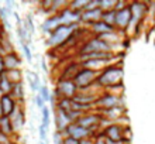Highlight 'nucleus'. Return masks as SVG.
I'll return each mask as SVG.
<instances>
[{
	"label": "nucleus",
	"instance_id": "nucleus-1",
	"mask_svg": "<svg viewBox=\"0 0 155 144\" xmlns=\"http://www.w3.org/2000/svg\"><path fill=\"white\" fill-rule=\"evenodd\" d=\"M76 27H78V24L76 25H59L57 30H54L52 33H51L47 44H48L49 47L62 45L68 38L74 35Z\"/></svg>",
	"mask_w": 155,
	"mask_h": 144
},
{
	"label": "nucleus",
	"instance_id": "nucleus-2",
	"mask_svg": "<svg viewBox=\"0 0 155 144\" xmlns=\"http://www.w3.org/2000/svg\"><path fill=\"white\" fill-rule=\"evenodd\" d=\"M121 79L123 69L120 66H107L106 69L100 74L97 82L100 85H106V86H114L116 83L121 82Z\"/></svg>",
	"mask_w": 155,
	"mask_h": 144
},
{
	"label": "nucleus",
	"instance_id": "nucleus-3",
	"mask_svg": "<svg viewBox=\"0 0 155 144\" xmlns=\"http://www.w3.org/2000/svg\"><path fill=\"white\" fill-rule=\"evenodd\" d=\"M82 54H89V52H111V45L103 41L102 38H93L89 42H86V45L81 49Z\"/></svg>",
	"mask_w": 155,
	"mask_h": 144
},
{
	"label": "nucleus",
	"instance_id": "nucleus-4",
	"mask_svg": "<svg viewBox=\"0 0 155 144\" xmlns=\"http://www.w3.org/2000/svg\"><path fill=\"white\" fill-rule=\"evenodd\" d=\"M74 83L76 85V88H86L89 86V85H92V83L94 82V79H96V74H94L92 69H86V68H83V69L78 71L76 75L74 76Z\"/></svg>",
	"mask_w": 155,
	"mask_h": 144
},
{
	"label": "nucleus",
	"instance_id": "nucleus-5",
	"mask_svg": "<svg viewBox=\"0 0 155 144\" xmlns=\"http://www.w3.org/2000/svg\"><path fill=\"white\" fill-rule=\"evenodd\" d=\"M64 132L66 133V136L68 137H72V139H75V140H78V141L89 139V136L92 134V130H87V129L81 127V126L76 124V123H71Z\"/></svg>",
	"mask_w": 155,
	"mask_h": 144
},
{
	"label": "nucleus",
	"instance_id": "nucleus-6",
	"mask_svg": "<svg viewBox=\"0 0 155 144\" xmlns=\"http://www.w3.org/2000/svg\"><path fill=\"white\" fill-rule=\"evenodd\" d=\"M59 16V20H61V25H76L79 24L82 17V12H76V10H72V8H65L62 10Z\"/></svg>",
	"mask_w": 155,
	"mask_h": 144
},
{
	"label": "nucleus",
	"instance_id": "nucleus-7",
	"mask_svg": "<svg viewBox=\"0 0 155 144\" xmlns=\"http://www.w3.org/2000/svg\"><path fill=\"white\" fill-rule=\"evenodd\" d=\"M61 93L62 96H65V99H69L76 93V85L74 83V81L69 79H61L57 85V95Z\"/></svg>",
	"mask_w": 155,
	"mask_h": 144
},
{
	"label": "nucleus",
	"instance_id": "nucleus-8",
	"mask_svg": "<svg viewBox=\"0 0 155 144\" xmlns=\"http://www.w3.org/2000/svg\"><path fill=\"white\" fill-rule=\"evenodd\" d=\"M131 21V12H130V7H124L121 10L116 12V21H114V25L120 27V28H127L128 24Z\"/></svg>",
	"mask_w": 155,
	"mask_h": 144
},
{
	"label": "nucleus",
	"instance_id": "nucleus-9",
	"mask_svg": "<svg viewBox=\"0 0 155 144\" xmlns=\"http://www.w3.org/2000/svg\"><path fill=\"white\" fill-rule=\"evenodd\" d=\"M0 107H2L3 116H7V117H10L14 113V110H16L14 100L10 98V95H3L0 98Z\"/></svg>",
	"mask_w": 155,
	"mask_h": 144
},
{
	"label": "nucleus",
	"instance_id": "nucleus-10",
	"mask_svg": "<svg viewBox=\"0 0 155 144\" xmlns=\"http://www.w3.org/2000/svg\"><path fill=\"white\" fill-rule=\"evenodd\" d=\"M102 10L100 8H93V10H85L82 12V17H81V21H86V23H90V24H94L100 21L102 18Z\"/></svg>",
	"mask_w": 155,
	"mask_h": 144
},
{
	"label": "nucleus",
	"instance_id": "nucleus-11",
	"mask_svg": "<svg viewBox=\"0 0 155 144\" xmlns=\"http://www.w3.org/2000/svg\"><path fill=\"white\" fill-rule=\"evenodd\" d=\"M100 122V117L96 115H87V116H83V117H79V119L76 120V124H79L81 127L83 129H87V130H92V127L93 126H96V124Z\"/></svg>",
	"mask_w": 155,
	"mask_h": 144
},
{
	"label": "nucleus",
	"instance_id": "nucleus-12",
	"mask_svg": "<svg viewBox=\"0 0 155 144\" xmlns=\"http://www.w3.org/2000/svg\"><path fill=\"white\" fill-rule=\"evenodd\" d=\"M55 123H57V132L61 133L69 126L71 122H69V119H68V116H66L65 112H62L58 109L57 115H55Z\"/></svg>",
	"mask_w": 155,
	"mask_h": 144
},
{
	"label": "nucleus",
	"instance_id": "nucleus-13",
	"mask_svg": "<svg viewBox=\"0 0 155 144\" xmlns=\"http://www.w3.org/2000/svg\"><path fill=\"white\" fill-rule=\"evenodd\" d=\"M59 25H61L59 16H58V14H54L52 17H49L48 20H45V23L42 24V30H44V33L51 35V33H52L54 30H57Z\"/></svg>",
	"mask_w": 155,
	"mask_h": 144
},
{
	"label": "nucleus",
	"instance_id": "nucleus-14",
	"mask_svg": "<svg viewBox=\"0 0 155 144\" xmlns=\"http://www.w3.org/2000/svg\"><path fill=\"white\" fill-rule=\"evenodd\" d=\"M3 61H4V68H7V71L18 69V66H20V59H18L17 55H14V54L6 55V58H4Z\"/></svg>",
	"mask_w": 155,
	"mask_h": 144
},
{
	"label": "nucleus",
	"instance_id": "nucleus-15",
	"mask_svg": "<svg viewBox=\"0 0 155 144\" xmlns=\"http://www.w3.org/2000/svg\"><path fill=\"white\" fill-rule=\"evenodd\" d=\"M92 30H93L94 33H97L99 35H103V34H107V33H111L114 27H111V25L106 24V23H103L102 20L97 21V23H94L92 24Z\"/></svg>",
	"mask_w": 155,
	"mask_h": 144
},
{
	"label": "nucleus",
	"instance_id": "nucleus-16",
	"mask_svg": "<svg viewBox=\"0 0 155 144\" xmlns=\"http://www.w3.org/2000/svg\"><path fill=\"white\" fill-rule=\"evenodd\" d=\"M99 105L103 107H106V109H113V107H117L118 99L113 95H106L99 100Z\"/></svg>",
	"mask_w": 155,
	"mask_h": 144
},
{
	"label": "nucleus",
	"instance_id": "nucleus-17",
	"mask_svg": "<svg viewBox=\"0 0 155 144\" xmlns=\"http://www.w3.org/2000/svg\"><path fill=\"white\" fill-rule=\"evenodd\" d=\"M106 137H107V140L118 143V140L121 139V129L118 127V126L113 124V126H110V127L106 130Z\"/></svg>",
	"mask_w": 155,
	"mask_h": 144
},
{
	"label": "nucleus",
	"instance_id": "nucleus-18",
	"mask_svg": "<svg viewBox=\"0 0 155 144\" xmlns=\"http://www.w3.org/2000/svg\"><path fill=\"white\" fill-rule=\"evenodd\" d=\"M100 20L106 24L114 27V21H116V12L114 10H110V12H103L102 13V18Z\"/></svg>",
	"mask_w": 155,
	"mask_h": 144
},
{
	"label": "nucleus",
	"instance_id": "nucleus-19",
	"mask_svg": "<svg viewBox=\"0 0 155 144\" xmlns=\"http://www.w3.org/2000/svg\"><path fill=\"white\" fill-rule=\"evenodd\" d=\"M13 89L12 82L7 79V76H2V81H0V92L3 95H8V92Z\"/></svg>",
	"mask_w": 155,
	"mask_h": 144
},
{
	"label": "nucleus",
	"instance_id": "nucleus-20",
	"mask_svg": "<svg viewBox=\"0 0 155 144\" xmlns=\"http://www.w3.org/2000/svg\"><path fill=\"white\" fill-rule=\"evenodd\" d=\"M41 112H42V113H41V126L48 130V127H49V109L47 106H44L41 109Z\"/></svg>",
	"mask_w": 155,
	"mask_h": 144
},
{
	"label": "nucleus",
	"instance_id": "nucleus-21",
	"mask_svg": "<svg viewBox=\"0 0 155 144\" xmlns=\"http://www.w3.org/2000/svg\"><path fill=\"white\" fill-rule=\"evenodd\" d=\"M0 126L4 129V132H10L12 130V126H10V119H8L7 116H3V119H0Z\"/></svg>",
	"mask_w": 155,
	"mask_h": 144
},
{
	"label": "nucleus",
	"instance_id": "nucleus-22",
	"mask_svg": "<svg viewBox=\"0 0 155 144\" xmlns=\"http://www.w3.org/2000/svg\"><path fill=\"white\" fill-rule=\"evenodd\" d=\"M38 95L44 99V102H48L49 99H51V96H49V89L47 86H41L40 93H38Z\"/></svg>",
	"mask_w": 155,
	"mask_h": 144
},
{
	"label": "nucleus",
	"instance_id": "nucleus-23",
	"mask_svg": "<svg viewBox=\"0 0 155 144\" xmlns=\"http://www.w3.org/2000/svg\"><path fill=\"white\" fill-rule=\"evenodd\" d=\"M21 48H23V51H24V55H25V59L28 62L33 61V57H31V51H30V47L27 42H24V44H21Z\"/></svg>",
	"mask_w": 155,
	"mask_h": 144
},
{
	"label": "nucleus",
	"instance_id": "nucleus-24",
	"mask_svg": "<svg viewBox=\"0 0 155 144\" xmlns=\"http://www.w3.org/2000/svg\"><path fill=\"white\" fill-rule=\"evenodd\" d=\"M13 89H14V95L17 98H23V91H21V83H16V85H13Z\"/></svg>",
	"mask_w": 155,
	"mask_h": 144
},
{
	"label": "nucleus",
	"instance_id": "nucleus-25",
	"mask_svg": "<svg viewBox=\"0 0 155 144\" xmlns=\"http://www.w3.org/2000/svg\"><path fill=\"white\" fill-rule=\"evenodd\" d=\"M38 132H40V139L42 143H45L47 141V129H44L42 126L40 124V127H38Z\"/></svg>",
	"mask_w": 155,
	"mask_h": 144
},
{
	"label": "nucleus",
	"instance_id": "nucleus-26",
	"mask_svg": "<svg viewBox=\"0 0 155 144\" xmlns=\"http://www.w3.org/2000/svg\"><path fill=\"white\" fill-rule=\"evenodd\" d=\"M34 102H35V105H37V106L40 107V109H42V107L45 106V102H44V99L41 98L40 95H37V96H35V99H34Z\"/></svg>",
	"mask_w": 155,
	"mask_h": 144
},
{
	"label": "nucleus",
	"instance_id": "nucleus-27",
	"mask_svg": "<svg viewBox=\"0 0 155 144\" xmlns=\"http://www.w3.org/2000/svg\"><path fill=\"white\" fill-rule=\"evenodd\" d=\"M52 140H54V144H62V139H61V133H55L54 134V137H52Z\"/></svg>",
	"mask_w": 155,
	"mask_h": 144
},
{
	"label": "nucleus",
	"instance_id": "nucleus-28",
	"mask_svg": "<svg viewBox=\"0 0 155 144\" xmlns=\"http://www.w3.org/2000/svg\"><path fill=\"white\" fill-rule=\"evenodd\" d=\"M62 144H79V141L72 139V137H66L65 140L62 141Z\"/></svg>",
	"mask_w": 155,
	"mask_h": 144
},
{
	"label": "nucleus",
	"instance_id": "nucleus-29",
	"mask_svg": "<svg viewBox=\"0 0 155 144\" xmlns=\"http://www.w3.org/2000/svg\"><path fill=\"white\" fill-rule=\"evenodd\" d=\"M27 75H28V78H27V79H28L30 88H31V91H33V92H35V86H34V81H33V76H31V74H30V72H28V74H27Z\"/></svg>",
	"mask_w": 155,
	"mask_h": 144
},
{
	"label": "nucleus",
	"instance_id": "nucleus-30",
	"mask_svg": "<svg viewBox=\"0 0 155 144\" xmlns=\"http://www.w3.org/2000/svg\"><path fill=\"white\" fill-rule=\"evenodd\" d=\"M2 71H4V61L3 58L0 57V74H2Z\"/></svg>",
	"mask_w": 155,
	"mask_h": 144
},
{
	"label": "nucleus",
	"instance_id": "nucleus-31",
	"mask_svg": "<svg viewBox=\"0 0 155 144\" xmlns=\"http://www.w3.org/2000/svg\"><path fill=\"white\" fill-rule=\"evenodd\" d=\"M41 65H42V71H44V72H47V65H45V59H42V61H41Z\"/></svg>",
	"mask_w": 155,
	"mask_h": 144
},
{
	"label": "nucleus",
	"instance_id": "nucleus-32",
	"mask_svg": "<svg viewBox=\"0 0 155 144\" xmlns=\"http://www.w3.org/2000/svg\"><path fill=\"white\" fill-rule=\"evenodd\" d=\"M0 116H3V113H2V107H0Z\"/></svg>",
	"mask_w": 155,
	"mask_h": 144
},
{
	"label": "nucleus",
	"instance_id": "nucleus-33",
	"mask_svg": "<svg viewBox=\"0 0 155 144\" xmlns=\"http://www.w3.org/2000/svg\"><path fill=\"white\" fill-rule=\"evenodd\" d=\"M38 144H45V143H42V141H40V143H38Z\"/></svg>",
	"mask_w": 155,
	"mask_h": 144
}]
</instances>
